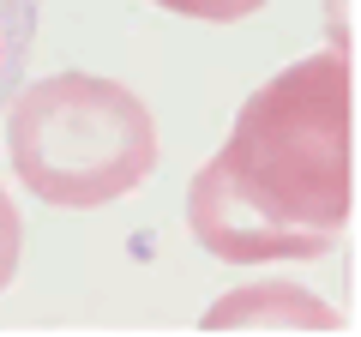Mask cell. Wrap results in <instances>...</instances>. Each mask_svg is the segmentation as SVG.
<instances>
[{"label":"cell","instance_id":"cell-1","mask_svg":"<svg viewBox=\"0 0 361 337\" xmlns=\"http://www.w3.org/2000/svg\"><path fill=\"white\" fill-rule=\"evenodd\" d=\"M355 205V85L343 54H307L259 85L193 175L187 223L229 265L319 259Z\"/></svg>","mask_w":361,"mask_h":337},{"label":"cell","instance_id":"cell-2","mask_svg":"<svg viewBox=\"0 0 361 337\" xmlns=\"http://www.w3.org/2000/svg\"><path fill=\"white\" fill-rule=\"evenodd\" d=\"M6 151L18 181L37 199L66 211H97L133 193L157 168V127L151 109L90 73H54L13 97L6 115Z\"/></svg>","mask_w":361,"mask_h":337},{"label":"cell","instance_id":"cell-3","mask_svg":"<svg viewBox=\"0 0 361 337\" xmlns=\"http://www.w3.org/2000/svg\"><path fill=\"white\" fill-rule=\"evenodd\" d=\"M37 18H42V0H0V109L13 103L18 78H25L30 42H37Z\"/></svg>","mask_w":361,"mask_h":337},{"label":"cell","instance_id":"cell-4","mask_svg":"<svg viewBox=\"0 0 361 337\" xmlns=\"http://www.w3.org/2000/svg\"><path fill=\"white\" fill-rule=\"evenodd\" d=\"M283 313H295L307 331H331V313L325 307H313V301H301V295H271V289H253V295H241V301H223V307H211V331L217 325H247V319H283Z\"/></svg>","mask_w":361,"mask_h":337},{"label":"cell","instance_id":"cell-5","mask_svg":"<svg viewBox=\"0 0 361 337\" xmlns=\"http://www.w3.org/2000/svg\"><path fill=\"white\" fill-rule=\"evenodd\" d=\"M163 13H180V18H205V25H229V18H247L259 13L265 0H151Z\"/></svg>","mask_w":361,"mask_h":337},{"label":"cell","instance_id":"cell-6","mask_svg":"<svg viewBox=\"0 0 361 337\" xmlns=\"http://www.w3.org/2000/svg\"><path fill=\"white\" fill-rule=\"evenodd\" d=\"M18 241H25V229H18V211H13V199L0 193V289L13 283V271H18Z\"/></svg>","mask_w":361,"mask_h":337}]
</instances>
